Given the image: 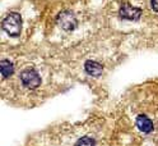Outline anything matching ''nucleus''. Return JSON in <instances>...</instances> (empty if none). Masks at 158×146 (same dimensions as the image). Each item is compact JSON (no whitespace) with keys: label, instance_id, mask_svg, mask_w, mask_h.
I'll list each match as a JSON object with an SVG mask.
<instances>
[{"label":"nucleus","instance_id":"nucleus-1","mask_svg":"<svg viewBox=\"0 0 158 146\" xmlns=\"http://www.w3.org/2000/svg\"><path fill=\"white\" fill-rule=\"evenodd\" d=\"M3 30L13 37L21 35L22 31V17L19 13H10L8 14L3 21Z\"/></svg>","mask_w":158,"mask_h":146},{"label":"nucleus","instance_id":"nucleus-2","mask_svg":"<svg viewBox=\"0 0 158 146\" xmlns=\"http://www.w3.org/2000/svg\"><path fill=\"white\" fill-rule=\"evenodd\" d=\"M21 81L28 89H37L41 85V77L35 69H26L21 73Z\"/></svg>","mask_w":158,"mask_h":146},{"label":"nucleus","instance_id":"nucleus-3","mask_svg":"<svg viewBox=\"0 0 158 146\" xmlns=\"http://www.w3.org/2000/svg\"><path fill=\"white\" fill-rule=\"evenodd\" d=\"M57 24L65 31H72L77 27V18L72 12H61L57 15Z\"/></svg>","mask_w":158,"mask_h":146},{"label":"nucleus","instance_id":"nucleus-4","mask_svg":"<svg viewBox=\"0 0 158 146\" xmlns=\"http://www.w3.org/2000/svg\"><path fill=\"white\" fill-rule=\"evenodd\" d=\"M121 18L124 19H129V21H136L139 19L140 15H142V11L139 8H135V7H131L130 4H123V7L120 8V12H118Z\"/></svg>","mask_w":158,"mask_h":146},{"label":"nucleus","instance_id":"nucleus-5","mask_svg":"<svg viewBox=\"0 0 158 146\" xmlns=\"http://www.w3.org/2000/svg\"><path fill=\"white\" fill-rule=\"evenodd\" d=\"M135 123H136V127L144 133H149L153 131V122L147 115H142V114L138 115Z\"/></svg>","mask_w":158,"mask_h":146},{"label":"nucleus","instance_id":"nucleus-6","mask_svg":"<svg viewBox=\"0 0 158 146\" xmlns=\"http://www.w3.org/2000/svg\"><path fill=\"white\" fill-rule=\"evenodd\" d=\"M84 69L88 74L91 76H94V77H98L101 76L102 72H103V67L102 64H100L98 62H94V60H87L85 64H84Z\"/></svg>","mask_w":158,"mask_h":146},{"label":"nucleus","instance_id":"nucleus-7","mask_svg":"<svg viewBox=\"0 0 158 146\" xmlns=\"http://www.w3.org/2000/svg\"><path fill=\"white\" fill-rule=\"evenodd\" d=\"M0 69H2V74H3V78H9L13 72H14V65L10 60H6L3 59L0 62Z\"/></svg>","mask_w":158,"mask_h":146},{"label":"nucleus","instance_id":"nucleus-8","mask_svg":"<svg viewBox=\"0 0 158 146\" xmlns=\"http://www.w3.org/2000/svg\"><path fill=\"white\" fill-rule=\"evenodd\" d=\"M77 146H96V141L91 137H82L77 142Z\"/></svg>","mask_w":158,"mask_h":146},{"label":"nucleus","instance_id":"nucleus-9","mask_svg":"<svg viewBox=\"0 0 158 146\" xmlns=\"http://www.w3.org/2000/svg\"><path fill=\"white\" fill-rule=\"evenodd\" d=\"M151 7L153 11H156L158 13V0H151Z\"/></svg>","mask_w":158,"mask_h":146}]
</instances>
